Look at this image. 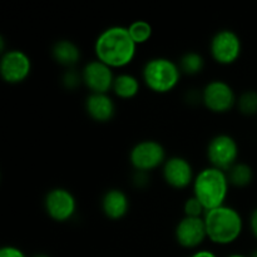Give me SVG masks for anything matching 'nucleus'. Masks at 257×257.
Listing matches in <instances>:
<instances>
[{"mask_svg": "<svg viewBox=\"0 0 257 257\" xmlns=\"http://www.w3.org/2000/svg\"><path fill=\"white\" fill-rule=\"evenodd\" d=\"M33 257H50V256L45 255V253H38V255H34Z\"/></svg>", "mask_w": 257, "mask_h": 257, "instance_id": "c85d7f7f", "label": "nucleus"}, {"mask_svg": "<svg viewBox=\"0 0 257 257\" xmlns=\"http://www.w3.org/2000/svg\"><path fill=\"white\" fill-rule=\"evenodd\" d=\"M162 176L165 182L176 190L187 188L188 186L193 185L195 181L192 165L190 161L180 156L167 158L162 166Z\"/></svg>", "mask_w": 257, "mask_h": 257, "instance_id": "f8f14e48", "label": "nucleus"}, {"mask_svg": "<svg viewBox=\"0 0 257 257\" xmlns=\"http://www.w3.org/2000/svg\"><path fill=\"white\" fill-rule=\"evenodd\" d=\"M0 257H27L20 248L14 246H4L0 250Z\"/></svg>", "mask_w": 257, "mask_h": 257, "instance_id": "393cba45", "label": "nucleus"}, {"mask_svg": "<svg viewBox=\"0 0 257 257\" xmlns=\"http://www.w3.org/2000/svg\"><path fill=\"white\" fill-rule=\"evenodd\" d=\"M207 237L217 245H230L241 236L243 220L237 210L228 206H221L207 211L205 215Z\"/></svg>", "mask_w": 257, "mask_h": 257, "instance_id": "f03ea898", "label": "nucleus"}, {"mask_svg": "<svg viewBox=\"0 0 257 257\" xmlns=\"http://www.w3.org/2000/svg\"><path fill=\"white\" fill-rule=\"evenodd\" d=\"M176 241L185 248H196L207 237L205 218L183 217L175 230Z\"/></svg>", "mask_w": 257, "mask_h": 257, "instance_id": "ddd939ff", "label": "nucleus"}, {"mask_svg": "<svg viewBox=\"0 0 257 257\" xmlns=\"http://www.w3.org/2000/svg\"><path fill=\"white\" fill-rule=\"evenodd\" d=\"M228 257H247V256H243V255H231Z\"/></svg>", "mask_w": 257, "mask_h": 257, "instance_id": "7c9ffc66", "label": "nucleus"}, {"mask_svg": "<svg viewBox=\"0 0 257 257\" xmlns=\"http://www.w3.org/2000/svg\"><path fill=\"white\" fill-rule=\"evenodd\" d=\"M238 145L228 135H217L207 146V158L212 167L227 172L238 160Z\"/></svg>", "mask_w": 257, "mask_h": 257, "instance_id": "0eeeda50", "label": "nucleus"}, {"mask_svg": "<svg viewBox=\"0 0 257 257\" xmlns=\"http://www.w3.org/2000/svg\"><path fill=\"white\" fill-rule=\"evenodd\" d=\"M180 67L168 58H152L145 64L142 79L148 89L158 94H165L177 87L181 80Z\"/></svg>", "mask_w": 257, "mask_h": 257, "instance_id": "20e7f679", "label": "nucleus"}, {"mask_svg": "<svg viewBox=\"0 0 257 257\" xmlns=\"http://www.w3.org/2000/svg\"><path fill=\"white\" fill-rule=\"evenodd\" d=\"M83 83L90 93L108 94L112 90L115 75L113 69L100 60H90L82 69Z\"/></svg>", "mask_w": 257, "mask_h": 257, "instance_id": "9b49d317", "label": "nucleus"}, {"mask_svg": "<svg viewBox=\"0 0 257 257\" xmlns=\"http://www.w3.org/2000/svg\"><path fill=\"white\" fill-rule=\"evenodd\" d=\"M94 52L97 59L112 69L123 68L135 59L137 44L131 37L128 28L114 25L104 29L98 35Z\"/></svg>", "mask_w": 257, "mask_h": 257, "instance_id": "f257e3e1", "label": "nucleus"}, {"mask_svg": "<svg viewBox=\"0 0 257 257\" xmlns=\"http://www.w3.org/2000/svg\"><path fill=\"white\" fill-rule=\"evenodd\" d=\"M186 100H187L191 105L200 104V103H202V90H201V92H198V90L193 89V90H191V92H188L187 95H186Z\"/></svg>", "mask_w": 257, "mask_h": 257, "instance_id": "a878e982", "label": "nucleus"}, {"mask_svg": "<svg viewBox=\"0 0 257 257\" xmlns=\"http://www.w3.org/2000/svg\"><path fill=\"white\" fill-rule=\"evenodd\" d=\"M192 187L193 196L202 203L206 211H211L223 206L230 182L225 171L211 166L196 176Z\"/></svg>", "mask_w": 257, "mask_h": 257, "instance_id": "7ed1b4c3", "label": "nucleus"}, {"mask_svg": "<svg viewBox=\"0 0 257 257\" xmlns=\"http://www.w3.org/2000/svg\"><path fill=\"white\" fill-rule=\"evenodd\" d=\"M150 172H145V171H136L132 175V183L136 188L138 190H143V188L148 187L150 185Z\"/></svg>", "mask_w": 257, "mask_h": 257, "instance_id": "b1692460", "label": "nucleus"}, {"mask_svg": "<svg viewBox=\"0 0 257 257\" xmlns=\"http://www.w3.org/2000/svg\"><path fill=\"white\" fill-rule=\"evenodd\" d=\"M237 103L235 90L223 80H212L202 89V104L213 113H227Z\"/></svg>", "mask_w": 257, "mask_h": 257, "instance_id": "6e6552de", "label": "nucleus"}, {"mask_svg": "<svg viewBox=\"0 0 257 257\" xmlns=\"http://www.w3.org/2000/svg\"><path fill=\"white\" fill-rule=\"evenodd\" d=\"M227 178L230 185L233 187H247L253 181V170L250 165L243 162H237L227 171Z\"/></svg>", "mask_w": 257, "mask_h": 257, "instance_id": "a211bd4d", "label": "nucleus"}, {"mask_svg": "<svg viewBox=\"0 0 257 257\" xmlns=\"http://www.w3.org/2000/svg\"><path fill=\"white\" fill-rule=\"evenodd\" d=\"M128 32H130L131 37L135 40L136 44H145L152 37V25L145 20H136L132 24L128 27Z\"/></svg>", "mask_w": 257, "mask_h": 257, "instance_id": "aec40b11", "label": "nucleus"}, {"mask_svg": "<svg viewBox=\"0 0 257 257\" xmlns=\"http://www.w3.org/2000/svg\"><path fill=\"white\" fill-rule=\"evenodd\" d=\"M190 257H217V256L208 250H201V251H197V252H195L193 255H191Z\"/></svg>", "mask_w": 257, "mask_h": 257, "instance_id": "cd10ccee", "label": "nucleus"}, {"mask_svg": "<svg viewBox=\"0 0 257 257\" xmlns=\"http://www.w3.org/2000/svg\"><path fill=\"white\" fill-rule=\"evenodd\" d=\"M140 88L138 78L128 73H122L119 75H115L112 90L120 99H132L140 93Z\"/></svg>", "mask_w": 257, "mask_h": 257, "instance_id": "f3484780", "label": "nucleus"}, {"mask_svg": "<svg viewBox=\"0 0 257 257\" xmlns=\"http://www.w3.org/2000/svg\"><path fill=\"white\" fill-rule=\"evenodd\" d=\"M102 212L112 221L122 220L130 211V198L119 188H110L100 201Z\"/></svg>", "mask_w": 257, "mask_h": 257, "instance_id": "4468645a", "label": "nucleus"}, {"mask_svg": "<svg viewBox=\"0 0 257 257\" xmlns=\"http://www.w3.org/2000/svg\"><path fill=\"white\" fill-rule=\"evenodd\" d=\"M32 72V60L29 55L19 49H10L3 53L0 60V74L9 84L23 83Z\"/></svg>", "mask_w": 257, "mask_h": 257, "instance_id": "1a4fd4ad", "label": "nucleus"}, {"mask_svg": "<svg viewBox=\"0 0 257 257\" xmlns=\"http://www.w3.org/2000/svg\"><path fill=\"white\" fill-rule=\"evenodd\" d=\"M62 84L65 89L68 90H75L80 87L83 83V75L82 72H78L75 68H70L64 72L62 77Z\"/></svg>", "mask_w": 257, "mask_h": 257, "instance_id": "4be33fe9", "label": "nucleus"}, {"mask_svg": "<svg viewBox=\"0 0 257 257\" xmlns=\"http://www.w3.org/2000/svg\"><path fill=\"white\" fill-rule=\"evenodd\" d=\"M250 257H257V248H256L255 251H253L252 253H251V256H250Z\"/></svg>", "mask_w": 257, "mask_h": 257, "instance_id": "c756f323", "label": "nucleus"}, {"mask_svg": "<svg viewBox=\"0 0 257 257\" xmlns=\"http://www.w3.org/2000/svg\"><path fill=\"white\" fill-rule=\"evenodd\" d=\"M250 230L252 232L253 237L257 240V208L252 211L250 216Z\"/></svg>", "mask_w": 257, "mask_h": 257, "instance_id": "bb28decb", "label": "nucleus"}, {"mask_svg": "<svg viewBox=\"0 0 257 257\" xmlns=\"http://www.w3.org/2000/svg\"><path fill=\"white\" fill-rule=\"evenodd\" d=\"M166 161L165 147L157 141H141L130 153V162L136 171L151 172L165 165Z\"/></svg>", "mask_w": 257, "mask_h": 257, "instance_id": "423d86ee", "label": "nucleus"}, {"mask_svg": "<svg viewBox=\"0 0 257 257\" xmlns=\"http://www.w3.org/2000/svg\"><path fill=\"white\" fill-rule=\"evenodd\" d=\"M44 208L47 215L55 222H67L77 212V201L65 188H53L45 195Z\"/></svg>", "mask_w": 257, "mask_h": 257, "instance_id": "9d476101", "label": "nucleus"}, {"mask_svg": "<svg viewBox=\"0 0 257 257\" xmlns=\"http://www.w3.org/2000/svg\"><path fill=\"white\" fill-rule=\"evenodd\" d=\"M178 67H180L182 74L197 75L203 70L205 59H203V57L200 53L195 52V50H190V52L185 53L181 57Z\"/></svg>", "mask_w": 257, "mask_h": 257, "instance_id": "6ab92c4d", "label": "nucleus"}, {"mask_svg": "<svg viewBox=\"0 0 257 257\" xmlns=\"http://www.w3.org/2000/svg\"><path fill=\"white\" fill-rule=\"evenodd\" d=\"M52 57L58 64L70 69L79 63L82 53L74 42L69 39H60L53 44Z\"/></svg>", "mask_w": 257, "mask_h": 257, "instance_id": "dca6fc26", "label": "nucleus"}, {"mask_svg": "<svg viewBox=\"0 0 257 257\" xmlns=\"http://www.w3.org/2000/svg\"><path fill=\"white\" fill-rule=\"evenodd\" d=\"M236 107L238 108L243 115H252L257 114V92L256 90H246L240 97H237V103Z\"/></svg>", "mask_w": 257, "mask_h": 257, "instance_id": "412c9836", "label": "nucleus"}, {"mask_svg": "<svg viewBox=\"0 0 257 257\" xmlns=\"http://www.w3.org/2000/svg\"><path fill=\"white\" fill-rule=\"evenodd\" d=\"M242 43L237 33L222 29L215 33L210 42V53L216 63L222 65L233 64L240 58Z\"/></svg>", "mask_w": 257, "mask_h": 257, "instance_id": "39448f33", "label": "nucleus"}, {"mask_svg": "<svg viewBox=\"0 0 257 257\" xmlns=\"http://www.w3.org/2000/svg\"><path fill=\"white\" fill-rule=\"evenodd\" d=\"M85 112L93 120L107 123L115 114V104L109 94L90 93L85 99Z\"/></svg>", "mask_w": 257, "mask_h": 257, "instance_id": "2eb2a0df", "label": "nucleus"}, {"mask_svg": "<svg viewBox=\"0 0 257 257\" xmlns=\"http://www.w3.org/2000/svg\"><path fill=\"white\" fill-rule=\"evenodd\" d=\"M183 210H185V216L186 217H196V218H203L206 215V208L203 207L202 203L192 196V197L188 198L185 202L183 206Z\"/></svg>", "mask_w": 257, "mask_h": 257, "instance_id": "5701e85b", "label": "nucleus"}]
</instances>
